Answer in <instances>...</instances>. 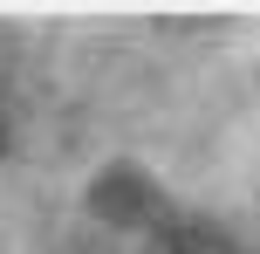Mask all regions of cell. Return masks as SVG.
<instances>
[{"mask_svg":"<svg viewBox=\"0 0 260 254\" xmlns=\"http://www.w3.org/2000/svg\"><path fill=\"white\" fill-rule=\"evenodd\" d=\"M89 220L110 241H137V254H247L233 234H219L212 220L171 213V200L137 172V165H110L89 186Z\"/></svg>","mask_w":260,"mask_h":254,"instance_id":"6da1fadb","label":"cell"},{"mask_svg":"<svg viewBox=\"0 0 260 254\" xmlns=\"http://www.w3.org/2000/svg\"><path fill=\"white\" fill-rule=\"evenodd\" d=\"M14 145V103H7V90H0V151Z\"/></svg>","mask_w":260,"mask_h":254,"instance_id":"7a4b0ae2","label":"cell"}]
</instances>
